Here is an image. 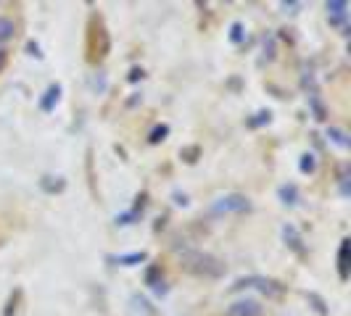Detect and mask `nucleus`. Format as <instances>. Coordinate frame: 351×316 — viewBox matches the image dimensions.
I'll return each instance as SVG.
<instances>
[{"label":"nucleus","mask_w":351,"mask_h":316,"mask_svg":"<svg viewBox=\"0 0 351 316\" xmlns=\"http://www.w3.org/2000/svg\"><path fill=\"white\" fill-rule=\"evenodd\" d=\"M269 119H272V114H269V111H262V114H256V119H251L248 124H251V127H259V124H264V122L269 124Z\"/></svg>","instance_id":"dca6fc26"},{"label":"nucleus","mask_w":351,"mask_h":316,"mask_svg":"<svg viewBox=\"0 0 351 316\" xmlns=\"http://www.w3.org/2000/svg\"><path fill=\"white\" fill-rule=\"evenodd\" d=\"M182 269L195 274V277H204V280H219L228 272L225 261L206 253V250H185L182 253Z\"/></svg>","instance_id":"f257e3e1"},{"label":"nucleus","mask_w":351,"mask_h":316,"mask_svg":"<svg viewBox=\"0 0 351 316\" xmlns=\"http://www.w3.org/2000/svg\"><path fill=\"white\" fill-rule=\"evenodd\" d=\"M230 40H232V42H241V40H243V24H241V21H235V24L230 27Z\"/></svg>","instance_id":"2eb2a0df"},{"label":"nucleus","mask_w":351,"mask_h":316,"mask_svg":"<svg viewBox=\"0 0 351 316\" xmlns=\"http://www.w3.org/2000/svg\"><path fill=\"white\" fill-rule=\"evenodd\" d=\"M148 259V253H127V256H108V261L114 263H122V266H138V263H143Z\"/></svg>","instance_id":"1a4fd4ad"},{"label":"nucleus","mask_w":351,"mask_h":316,"mask_svg":"<svg viewBox=\"0 0 351 316\" xmlns=\"http://www.w3.org/2000/svg\"><path fill=\"white\" fill-rule=\"evenodd\" d=\"M228 316H262V303L254 298L235 300L228 308Z\"/></svg>","instance_id":"20e7f679"},{"label":"nucleus","mask_w":351,"mask_h":316,"mask_svg":"<svg viewBox=\"0 0 351 316\" xmlns=\"http://www.w3.org/2000/svg\"><path fill=\"white\" fill-rule=\"evenodd\" d=\"M61 101V85H51V88L45 90V95H43V101H40V108L48 114L56 108V103Z\"/></svg>","instance_id":"6e6552de"},{"label":"nucleus","mask_w":351,"mask_h":316,"mask_svg":"<svg viewBox=\"0 0 351 316\" xmlns=\"http://www.w3.org/2000/svg\"><path fill=\"white\" fill-rule=\"evenodd\" d=\"M328 140L335 142L338 148H349V145H351L349 135H346L343 129H338V127H330V129H328Z\"/></svg>","instance_id":"9b49d317"},{"label":"nucleus","mask_w":351,"mask_h":316,"mask_svg":"<svg viewBox=\"0 0 351 316\" xmlns=\"http://www.w3.org/2000/svg\"><path fill=\"white\" fill-rule=\"evenodd\" d=\"M14 35H16V24L11 18L0 16V42H8Z\"/></svg>","instance_id":"f8f14e48"},{"label":"nucleus","mask_w":351,"mask_h":316,"mask_svg":"<svg viewBox=\"0 0 351 316\" xmlns=\"http://www.w3.org/2000/svg\"><path fill=\"white\" fill-rule=\"evenodd\" d=\"M282 237H285V246L291 248L296 256H306V248H304V240H301L299 229L285 224V227H282Z\"/></svg>","instance_id":"39448f33"},{"label":"nucleus","mask_w":351,"mask_h":316,"mask_svg":"<svg viewBox=\"0 0 351 316\" xmlns=\"http://www.w3.org/2000/svg\"><path fill=\"white\" fill-rule=\"evenodd\" d=\"M248 211H251V200L243 193L222 195L211 206V213H217V216H222V213H248Z\"/></svg>","instance_id":"f03ea898"},{"label":"nucleus","mask_w":351,"mask_h":316,"mask_svg":"<svg viewBox=\"0 0 351 316\" xmlns=\"http://www.w3.org/2000/svg\"><path fill=\"white\" fill-rule=\"evenodd\" d=\"M29 51H32V55H40V48H37L35 42H29Z\"/></svg>","instance_id":"412c9836"},{"label":"nucleus","mask_w":351,"mask_h":316,"mask_svg":"<svg viewBox=\"0 0 351 316\" xmlns=\"http://www.w3.org/2000/svg\"><path fill=\"white\" fill-rule=\"evenodd\" d=\"M5 64H8V51H0V71L5 69Z\"/></svg>","instance_id":"aec40b11"},{"label":"nucleus","mask_w":351,"mask_h":316,"mask_svg":"<svg viewBox=\"0 0 351 316\" xmlns=\"http://www.w3.org/2000/svg\"><path fill=\"white\" fill-rule=\"evenodd\" d=\"M278 195H280V200L285 206H296V203H299V190H296V185H282L280 190H278Z\"/></svg>","instance_id":"9d476101"},{"label":"nucleus","mask_w":351,"mask_h":316,"mask_svg":"<svg viewBox=\"0 0 351 316\" xmlns=\"http://www.w3.org/2000/svg\"><path fill=\"white\" fill-rule=\"evenodd\" d=\"M138 79H143V69H132V74H130V82H138Z\"/></svg>","instance_id":"6ab92c4d"},{"label":"nucleus","mask_w":351,"mask_h":316,"mask_svg":"<svg viewBox=\"0 0 351 316\" xmlns=\"http://www.w3.org/2000/svg\"><path fill=\"white\" fill-rule=\"evenodd\" d=\"M309 300H312V303H315V308H317V311H319V314H328V308H325V303H322V300L317 298L315 293H312V295H309Z\"/></svg>","instance_id":"f3484780"},{"label":"nucleus","mask_w":351,"mask_h":316,"mask_svg":"<svg viewBox=\"0 0 351 316\" xmlns=\"http://www.w3.org/2000/svg\"><path fill=\"white\" fill-rule=\"evenodd\" d=\"M299 169L304 172V174H312L317 169V156L315 153H304L301 156V161H299Z\"/></svg>","instance_id":"ddd939ff"},{"label":"nucleus","mask_w":351,"mask_h":316,"mask_svg":"<svg viewBox=\"0 0 351 316\" xmlns=\"http://www.w3.org/2000/svg\"><path fill=\"white\" fill-rule=\"evenodd\" d=\"M349 248L351 240H341V248H338V277L341 280H349Z\"/></svg>","instance_id":"423d86ee"},{"label":"nucleus","mask_w":351,"mask_h":316,"mask_svg":"<svg viewBox=\"0 0 351 316\" xmlns=\"http://www.w3.org/2000/svg\"><path fill=\"white\" fill-rule=\"evenodd\" d=\"M243 287H256L259 293L272 295V298H278V295L285 293V287H282L280 282L267 280V277H243V280H238L235 285H232V290H243Z\"/></svg>","instance_id":"7ed1b4c3"},{"label":"nucleus","mask_w":351,"mask_h":316,"mask_svg":"<svg viewBox=\"0 0 351 316\" xmlns=\"http://www.w3.org/2000/svg\"><path fill=\"white\" fill-rule=\"evenodd\" d=\"M325 8H328V16L333 18L335 24H343L346 11H349V3H343V0H328Z\"/></svg>","instance_id":"0eeeda50"},{"label":"nucleus","mask_w":351,"mask_h":316,"mask_svg":"<svg viewBox=\"0 0 351 316\" xmlns=\"http://www.w3.org/2000/svg\"><path fill=\"white\" fill-rule=\"evenodd\" d=\"M167 135H169V127H167V124H161V127H156V129L151 132V137H148V140L156 145V142L167 140Z\"/></svg>","instance_id":"4468645a"},{"label":"nucleus","mask_w":351,"mask_h":316,"mask_svg":"<svg viewBox=\"0 0 351 316\" xmlns=\"http://www.w3.org/2000/svg\"><path fill=\"white\" fill-rule=\"evenodd\" d=\"M280 8L285 14H296V8H301V3H280Z\"/></svg>","instance_id":"a211bd4d"}]
</instances>
